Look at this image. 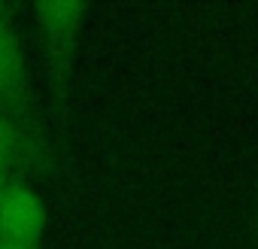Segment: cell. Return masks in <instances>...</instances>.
<instances>
[{"mask_svg": "<svg viewBox=\"0 0 258 249\" xmlns=\"http://www.w3.org/2000/svg\"><path fill=\"white\" fill-rule=\"evenodd\" d=\"M49 228V207L43 195L28 179H13L0 195V240L16 246L40 249V240Z\"/></svg>", "mask_w": 258, "mask_h": 249, "instance_id": "obj_3", "label": "cell"}, {"mask_svg": "<svg viewBox=\"0 0 258 249\" xmlns=\"http://www.w3.org/2000/svg\"><path fill=\"white\" fill-rule=\"evenodd\" d=\"M13 179H16V173H13L7 164H0V195L10 189V182H13Z\"/></svg>", "mask_w": 258, "mask_h": 249, "instance_id": "obj_5", "label": "cell"}, {"mask_svg": "<svg viewBox=\"0 0 258 249\" xmlns=\"http://www.w3.org/2000/svg\"><path fill=\"white\" fill-rule=\"evenodd\" d=\"M0 112L28 125L34 131H43L31 76H28L25 43L16 28L13 10L7 4H0Z\"/></svg>", "mask_w": 258, "mask_h": 249, "instance_id": "obj_2", "label": "cell"}, {"mask_svg": "<svg viewBox=\"0 0 258 249\" xmlns=\"http://www.w3.org/2000/svg\"><path fill=\"white\" fill-rule=\"evenodd\" d=\"M0 164H7L13 173H25L31 179H43L58 170L49 137L4 112H0Z\"/></svg>", "mask_w": 258, "mask_h": 249, "instance_id": "obj_4", "label": "cell"}, {"mask_svg": "<svg viewBox=\"0 0 258 249\" xmlns=\"http://www.w3.org/2000/svg\"><path fill=\"white\" fill-rule=\"evenodd\" d=\"M88 13H91L88 4H73V0H49V4L34 7L37 40H40L43 58H46L49 76L58 88H64L70 79Z\"/></svg>", "mask_w": 258, "mask_h": 249, "instance_id": "obj_1", "label": "cell"}, {"mask_svg": "<svg viewBox=\"0 0 258 249\" xmlns=\"http://www.w3.org/2000/svg\"><path fill=\"white\" fill-rule=\"evenodd\" d=\"M0 249H34V246H16V243H4V240H0Z\"/></svg>", "mask_w": 258, "mask_h": 249, "instance_id": "obj_6", "label": "cell"}]
</instances>
